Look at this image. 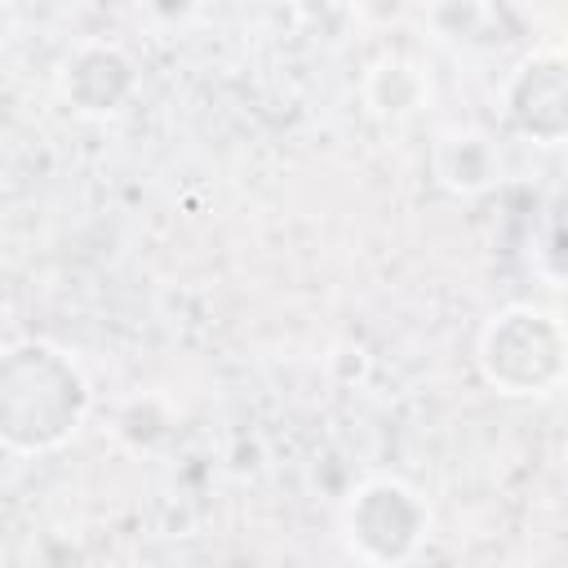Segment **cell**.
I'll return each instance as SVG.
<instances>
[{
  "label": "cell",
  "mask_w": 568,
  "mask_h": 568,
  "mask_svg": "<svg viewBox=\"0 0 568 568\" xmlns=\"http://www.w3.org/2000/svg\"><path fill=\"white\" fill-rule=\"evenodd\" d=\"M506 120L541 146L568 142V49H537L510 71Z\"/></svg>",
  "instance_id": "obj_3"
},
{
  "label": "cell",
  "mask_w": 568,
  "mask_h": 568,
  "mask_svg": "<svg viewBox=\"0 0 568 568\" xmlns=\"http://www.w3.org/2000/svg\"><path fill=\"white\" fill-rule=\"evenodd\" d=\"M497 146L488 133L479 129H448L439 133L435 142V178L448 186V191H462V195H475L484 186L497 182Z\"/></svg>",
  "instance_id": "obj_5"
},
{
  "label": "cell",
  "mask_w": 568,
  "mask_h": 568,
  "mask_svg": "<svg viewBox=\"0 0 568 568\" xmlns=\"http://www.w3.org/2000/svg\"><path fill=\"white\" fill-rule=\"evenodd\" d=\"M364 98L382 120H408L422 111V102L430 98V80L413 58L386 53L368 67L364 75Z\"/></svg>",
  "instance_id": "obj_6"
},
{
  "label": "cell",
  "mask_w": 568,
  "mask_h": 568,
  "mask_svg": "<svg viewBox=\"0 0 568 568\" xmlns=\"http://www.w3.org/2000/svg\"><path fill=\"white\" fill-rule=\"evenodd\" d=\"M430 528L426 501L399 479H368L351 493L342 510V537L351 555L368 564H399L408 559Z\"/></svg>",
  "instance_id": "obj_2"
},
{
  "label": "cell",
  "mask_w": 568,
  "mask_h": 568,
  "mask_svg": "<svg viewBox=\"0 0 568 568\" xmlns=\"http://www.w3.org/2000/svg\"><path fill=\"white\" fill-rule=\"evenodd\" d=\"M479 368L506 395H546L568 377V328L555 311L506 306L484 324Z\"/></svg>",
  "instance_id": "obj_1"
},
{
  "label": "cell",
  "mask_w": 568,
  "mask_h": 568,
  "mask_svg": "<svg viewBox=\"0 0 568 568\" xmlns=\"http://www.w3.org/2000/svg\"><path fill=\"white\" fill-rule=\"evenodd\" d=\"M133 84H138V75H133L129 53L120 44H102V40L80 44L67 58L62 75H58L62 98L80 115H115V111H124Z\"/></svg>",
  "instance_id": "obj_4"
}]
</instances>
